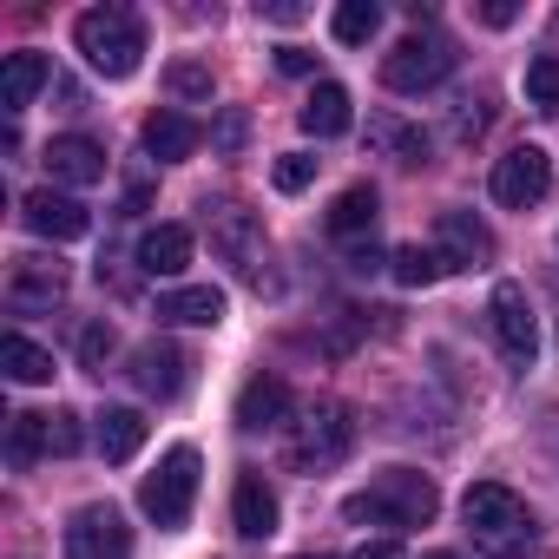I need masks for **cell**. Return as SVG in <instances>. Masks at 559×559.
Here are the masks:
<instances>
[{"mask_svg":"<svg viewBox=\"0 0 559 559\" xmlns=\"http://www.w3.org/2000/svg\"><path fill=\"white\" fill-rule=\"evenodd\" d=\"M185 369H191V356H185L178 343H139V349H132V382H139L145 395H158V402L185 395Z\"/></svg>","mask_w":559,"mask_h":559,"instance_id":"cell-14","label":"cell"},{"mask_svg":"<svg viewBox=\"0 0 559 559\" xmlns=\"http://www.w3.org/2000/svg\"><path fill=\"white\" fill-rule=\"evenodd\" d=\"M369 145L382 158H395V165H421L428 158V132L408 126V119H395V112H369Z\"/></svg>","mask_w":559,"mask_h":559,"instance_id":"cell-22","label":"cell"},{"mask_svg":"<svg viewBox=\"0 0 559 559\" xmlns=\"http://www.w3.org/2000/svg\"><path fill=\"white\" fill-rule=\"evenodd\" d=\"M317 165H323V158H310V152H284L270 178H276V191H304V185L317 178Z\"/></svg>","mask_w":559,"mask_h":559,"instance_id":"cell-34","label":"cell"},{"mask_svg":"<svg viewBox=\"0 0 559 559\" xmlns=\"http://www.w3.org/2000/svg\"><path fill=\"white\" fill-rule=\"evenodd\" d=\"M428 559H461V552H428Z\"/></svg>","mask_w":559,"mask_h":559,"instance_id":"cell-41","label":"cell"},{"mask_svg":"<svg viewBox=\"0 0 559 559\" xmlns=\"http://www.w3.org/2000/svg\"><path fill=\"white\" fill-rule=\"evenodd\" d=\"M0 369H8V382H21V389H40V382H53V349L27 343L14 330V336H0Z\"/></svg>","mask_w":559,"mask_h":559,"instance_id":"cell-24","label":"cell"},{"mask_svg":"<svg viewBox=\"0 0 559 559\" xmlns=\"http://www.w3.org/2000/svg\"><path fill=\"white\" fill-rule=\"evenodd\" d=\"M21 217H27V230L34 237H53V243H73V237H86L93 230V211L80 204V198H67V191H27L21 198Z\"/></svg>","mask_w":559,"mask_h":559,"instance_id":"cell-11","label":"cell"},{"mask_svg":"<svg viewBox=\"0 0 559 559\" xmlns=\"http://www.w3.org/2000/svg\"><path fill=\"white\" fill-rule=\"evenodd\" d=\"M376 27H382V8H376V0H343V8L330 14V34H336L343 47H362V40H376Z\"/></svg>","mask_w":559,"mask_h":559,"instance_id":"cell-30","label":"cell"},{"mask_svg":"<svg viewBox=\"0 0 559 559\" xmlns=\"http://www.w3.org/2000/svg\"><path fill=\"white\" fill-rule=\"evenodd\" d=\"M263 21H276V27H297V21H304V8H297V0H270V8H263Z\"/></svg>","mask_w":559,"mask_h":559,"instance_id":"cell-38","label":"cell"},{"mask_svg":"<svg viewBox=\"0 0 559 559\" xmlns=\"http://www.w3.org/2000/svg\"><path fill=\"white\" fill-rule=\"evenodd\" d=\"M435 250L448 257V270H487L493 263V230L474 217V211H441V224H435Z\"/></svg>","mask_w":559,"mask_h":559,"instance_id":"cell-12","label":"cell"},{"mask_svg":"<svg viewBox=\"0 0 559 559\" xmlns=\"http://www.w3.org/2000/svg\"><path fill=\"white\" fill-rule=\"evenodd\" d=\"M191 243H198V237H191L185 224H152V230L139 237V270H145V276H178V270L191 263Z\"/></svg>","mask_w":559,"mask_h":559,"instance_id":"cell-20","label":"cell"},{"mask_svg":"<svg viewBox=\"0 0 559 559\" xmlns=\"http://www.w3.org/2000/svg\"><path fill=\"white\" fill-rule=\"evenodd\" d=\"M230 520H237V533H243V539H270V533H276V493H270V480H263L257 467H243V474H237Z\"/></svg>","mask_w":559,"mask_h":559,"instance_id":"cell-18","label":"cell"},{"mask_svg":"<svg viewBox=\"0 0 559 559\" xmlns=\"http://www.w3.org/2000/svg\"><path fill=\"white\" fill-rule=\"evenodd\" d=\"M80 448H86L80 415H73V408H53V415H47V454H80Z\"/></svg>","mask_w":559,"mask_h":559,"instance_id":"cell-31","label":"cell"},{"mask_svg":"<svg viewBox=\"0 0 559 559\" xmlns=\"http://www.w3.org/2000/svg\"><path fill=\"white\" fill-rule=\"evenodd\" d=\"M191 500H198V448H165V461L139 480V507H145V520H158V526H185L191 520Z\"/></svg>","mask_w":559,"mask_h":559,"instance_id":"cell-5","label":"cell"},{"mask_svg":"<svg viewBox=\"0 0 559 559\" xmlns=\"http://www.w3.org/2000/svg\"><path fill=\"white\" fill-rule=\"evenodd\" d=\"M47 454V415H8V467L27 474Z\"/></svg>","mask_w":559,"mask_h":559,"instance_id":"cell-27","label":"cell"},{"mask_svg":"<svg viewBox=\"0 0 559 559\" xmlns=\"http://www.w3.org/2000/svg\"><path fill=\"white\" fill-rule=\"evenodd\" d=\"M349 448H356V421H349L343 402H310V408L290 421V461H297L304 474L336 467Z\"/></svg>","mask_w":559,"mask_h":559,"instance_id":"cell-4","label":"cell"},{"mask_svg":"<svg viewBox=\"0 0 559 559\" xmlns=\"http://www.w3.org/2000/svg\"><path fill=\"white\" fill-rule=\"evenodd\" d=\"M67 559H132V526L119 507H80L67 520Z\"/></svg>","mask_w":559,"mask_h":559,"instance_id":"cell-9","label":"cell"},{"mask_svg":"<svg viewBox=\"0 0 559 559\" xmlns=\"http://www.w3.org/2000/svg\"><path fill=\"white\" fill-rule=\"evenodd\" d=\"M112 343H119V336H112V323H86V330H80V362H86L93 376H106Z\"/></svg>","mask_w":559,"mask_h":559,"instance_id":"cell-33","label":"cell"},{"mask_svg":"<svg viewBox=\"0 0 559 559\" xmlns=\"http://www.w3.org/2000/svg\"><path fill=\"white\" fill-rule=\"evenodd\" d=\"M461 520H467L474 552H487V559H533V552H539V520H533V507H526L513 487H500V480H474V487L461 493Z\"/></svg>","mask_w":559,"mask_h":559,"instance_id":"cell-1","label":"cell"},{"mask_svg":"<svg viewBox=\"0 0 559 559\" xmlns=\"http://www.w3.org/2000/svg\"><path fill=\"white\" fill-rule=\"evenodd\" d=\"M389 270H395L402 290H428V284H441V276H448V257H441L435 243H402V250L389 257Z\"/></svg>","mask_w":559,"mask_h":559,"instance_id":"cell-26","label":"cell"},{"mask_svg":"<svg viewBox=\"0 0 559 559\" xmlns=\"http://www.w3.org/2000/svg\"><path fill=\"white\" fill-rule=\"evenodd\" d=\"M165 86H171L178 99H211V67H198V60H178V67L165 73Z\"/></svg>","mask_w":559,"mask_h":559,"instance_id":"cell-32","label":"cell"},{"mask_svg":"<svg viewBox=\"0 0 559 559\" xmlns=\"http://www.w3.org/2000/svg\"><path fill=\"white\" fill-rule=\"evenodd\" d=\"M435 513H441V493L415 467H382L362 493L343 500V520H356V526H395V533L402 526H428Z\"/></svg>","mask_w":559,"mask_h":559,"instance_id":"cell-2","label":"cell"},{"mask_svg":"<svg viewBox=\"0 0 559 559\" xmlns=\"http://www.w3.org/2000/svg\"><path fill=\"white\" fill-rule=\"evenodd\" d=\"M454 73V47L441 34H408L389 60H382V86L389 93H435Z\"/></svg>","mask_w":559,"mask_h":559,"instance_id":"cell-6","label":"cell"},{"mask_svg":"<svg viewBox=\"0 0 559 559\" xmlns=\"http://www.w3.org/2000/svg\"><path fill=\"white\" fill-rule=\"evenodd\" d=\"M297 126H304L310 139H336V132H349V93H343L336 80H323V86H317V93L304 99Z\"/></svg>","mask_w":559,"mask_h":559,"instance_id":"cell-23","label":"cell"},{"mask_svg":"<svg viewBox=\"0 0 559 559\" xmlns=\"http://www.w3.org/2000/svg\"><path fill=\"white\" fill-rule=\"evenodd\" d=\"M349 559H408V552H402L395 539H369V546H356Z\"/></svg>","mask_w":559,"mask_h":559,"instance_id":"cell-39","label":"cell"},{"mask_svg":"<svg viewBox=\"0 0 559 559\" xmlns=\"http://www.w3.org/2000/svg\"><path fill=\"white\" fill-rule=\"evenodd\" d=\"M53 80V67L40 60V53H8V67H0V112H27L34 106V93Z\"/></svg>","mask_w":559,"mask_h":559,"instance_id":"cell-21","label":"cell"},{"mask_svg":"<svg viewBox=\"0 0 559 559\" xmlns=\"http://www.w3.org/2000/svg\"><path fill=\"white\" fill-rule=\"evenodd\" d=\"M73 40H80L86 67L106 73V80H132L139 60H145V21L132 8H93V14H80Z\"/></svg>","mask_w":559,"mask_h":559,"instance_id":"cell-3","label":"cell"},{"mask_svg":"<svg viewBox=\"0 0 559 559\" xmlns=\"http://www.w3.org/2000/svg\"><path fill=\"white\" fill-rule=\"evenodd\" d=\"M290 415V382L284 376H250L237 389V428L243 435H263V428H284Z\"/></svg>","mask_w":559,"mask_h":559,"instance_id":"cell-15","label":"cell"},{"mask_svg":"<svg viewBox=\"0 0 559 559\" xmlns=\"http://www.w3.org/2000/svg\"><path fill=\"white\" fill-rule=\"evenodd\" d=\"M198 119H185V112H171V106H158L152 119H145V152L158 158V165H178V158H191L198 152Z\"/></svg>","mask_w":559,"mask_h":559,"instance_id":"cell-19","label":"cell"},{"mask_svg":"<svg viewBox=\"0 0 559 559\" xmlns=\"http://www.w3.org/2000/svg\"><path fill=\"white\" fill-rule=\"evenodd\" d=\"M487 191H493V204H507V211H533V204L552 191V158H546L539 145H513L507 158H493Z\"/></svg>","mask_w":559,"mask_h":559,"instance_id":"cell-7","label":"cell"},{"mask_svg":"<svg viewBox=\"0 0 559 559\" xmlns=\"http://www.w3.org/2000/svg\"><path fill=\"white\" fill-rule=\"evenodd\" d=\"M158 323L211 330V323H224V290H217V284H178V290L158 297Z\"/></svg>","mask_w":559,"mask_h":559,"instance_id":"cell-17","label":"cell"},{"mask_svg":"<svg viewBox=\"0 0 559 559\" xmlns=\"http://www.w3.org/2000/svg\"><path fill=\"white\" fill-rule=\"evenodd\" d=\"M276 73L310 80V73H317V53H304V47H276Z\"/></svg>","mask_w":559,"mask_h":559,"instance_id":"cell-35","label":"cell"},{"mask_svg":"<svg viewBox=\"0 0 559 559\" xmlns=\"http://www.w3.org/2000/svg\"><path fill=\"white\" fill-rule=\"evenodd\" d=\"M67 297V263L53 257H14V276H8V304L14 310H53Z\"/></svg>","mask_w":559,"mask_h":559,"instance_id":"cell-13","label":"cell"},{"mask_svg":"<svg viewBox=\"0 0 559 559\" xmlns=\"http://www.w3.org/2000/svg\"><path fill=\"white\" fill-rule=\"evenodd\" d=\"M243 132H250V126H243V112H224L211 139H217V152H237V145H243Z\"/></svg>","mask_w":559,"mask_h":559,"instance_id":"cell-36","label":"cell"},{"mask_svg":"<svg viewBox=\"0 0 559 559\" xmlns=\"http://www.w3.org/2000/svg\"><path fill=\"white\" fill-rule=\"evenodd\" d=\"M526 106H533L539 119L559 112V53H533V60H526Z\"/></svg>","mask_w":559,"mask_h":559,"instance_id":"cell-29","label":"cell"},{"mask_svg":"<svg viewBox=\"0 0 559 559\" xmlns=\"http://www.w3.org/2000/svg\"><path fill=\"white\" fill-rule=\"evenodd\" d=\"M513 14H520V8H507V0H480V21H487V27H513Z\"/></svg>","mask_w":559,"mask_h":559,"instance_id":"cell-40","label":"cell"},{"mask_svg":"<svg viewBox=\"0 0 559 559\" xmlns=\"http://www.w3.org/2000/svg\"><path fill=\"white\" fill-rule=\"evenodd\" d=\"M139 448H145V415H139V408H106V415H99V454H106L112 467H126Z\"/></svg>","mask_w":559,"mask_h":559,"instance_id":"cell-25","label":"cell"},{"mask_svg":"<svg viewBox=\"0 0 559 559\" xmlns=\"http://www.w3.org/2000/svg\"><path fill=\"white\" fill-rule=\"evenodd\" d=\"M487 323H493V343H500V356H507L513 369H526V362L539 356V323H533V304H526L520 284H493Z\"/></svg>","mask_w":559,"mask_h":559,"instance_id":"cell-8","label":"cell"},{"mask_svg":"<svg viewBox=\"0 0 559 559\" xmlns=\"http://www.w3.org/2000/svg\"><path fill=\"white\" fill-rule=\"evenodd\" d=\"M211 250L237 270V276H250V284H263V257H270V243H263V224L250 217V211H237V204H224L217 217H211Z\"/></svg>","mask_w":559,"mask_h":559,"instance_id":"cell-10","label":"cell"},{"mask_svg":"<svg viewBox=\"0 0 559 559\" xmlns=\"http://www.w3.org/2000/svg\"><path fill=\"white\" fill-rule=\"evenodd\" d=\"M40 165L53 171V185H99L106 178V152L86 139V132H67V139H47Z\"/></svg>","mask_w":559,"mask_h":559,"instance_id":"cell-16","label":"cell"},{"mask_svg":"<svg viewBox=\"0 0 559 559\" xmlns=\"http://www.w3.org/2000/svg\"><path fill=\"white\" fill-rule=\"evenodd\" d=\"M376 204H382V198H376V185H349V191L330 204V230H336V237L369 230V224H376Z\"/></svg>","mask_w":559,"mask_h":559,"instance_id":"cell-28","label":"cell"},{"mask_svg":"<svg viewBox=\"0 0 559 559\" xmlns=\"http://www.w3.org/2000/svg\"><path fill=\"white\" fill-rule=\"evenodd\" d=\"M382 263H389V257H382L376 243H356V250H349V270H356V276H376Z\"/></svg>","mask_w":559,"mask_h":559,"instance_id":"cell-37","label":"cell"}]
</instances>
